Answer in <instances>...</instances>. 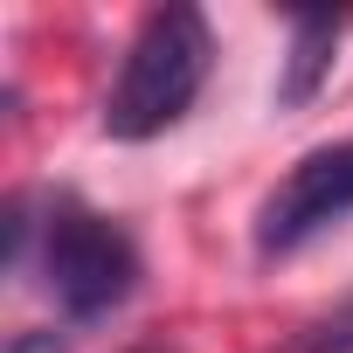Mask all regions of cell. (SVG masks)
Returning a JSON list of instances; mask_svg holds the SVG:
<instances>
[{
    "mask_svg": "<svg viewBox=\"0 0 353 353\" xmlns=\"http://www.w3.org/2000/svg\"><path fill=\"white\" fill-rule=\"evenodd\" d=\"M208 70H215V28L201 8H152L139 21V35L125 42L118 56V77L104 90V139L118 145H145L159 132H173L194 97L208 90Z\"/></svg>",
    "mask_w": 353,
    "mask_h": 353,
    "instance_id": "7a4b0ae2",
    "label": "cell"
},
{
    "mask_svg": "<svg viewBox=\"0 0 353 353\" xmlns=\"http://www.w3.org/2000/svg\"><path fill=\"white\" fill-rule=\"evenodd\" d=\"M8 270L14 277L35 270L70 325L111 319L145 277L139 243L77 194H14L8 201Z\"/></svg>",
    "mask_w": 353,
    "mask_h": 353,
    "instance_id": "6da1fadb",
    "label": "cell"
},
{
    "mask_svg": "<svg viewBox=\"0 0 353 353\" xmlns=\"http://www.w3.org/2000/svg\"><path fill=\"white\" fill-rule=\"evenodd\" d=\"M284 353H353V298H339L325 319H312Z\"/></svg>",
    "mask_w": 353,
    "mask_h": 353,
    "instance_id": "5b68a950",
    "label": "cell"
},
{
    "mask_svg": "<svg viewBox=\"0 0 353 353\" xmlns=\"http://www.w3.org/2000/svg\"><path fill=\"white\" fill-rule=\"evenodd\" d=\"M0 353H70V346H63V332H14Z\"/></svg>",
    "mask_w": 353,
    "mask_h": 353,
    "instance_id": "8992f818",
    "label": "cell"
},
{
    "mask_svg": "<svg viewBox=\"0 0 353 353\" xmlns=\"http://www.w3.org/2000/svg\"><path fill=\"white\" fill-rule=\"evenodd\" d=\"M339 35H346V21H339V14H298V21H291V42H284V70H277V104H284V111L312 104V97L332 83V63H339Z\"/></svg>",
    "mask_w": 353,
    "mask_h": 353,
    "instance_id": "277c9868",
    "label": "cell"
},
{
    "mask_svg": "<svg viewBox=\"0 0 353 353\" xmlns=\"http://www.w3.org/2000/svg\"><path fill=\"white\" fill-rule=\"evenodd\" d=\"M353 215V139H332V145H312L284 166V181L256 201V256L277 263V256H298L305 243H319L325 229H339Z\"/></svg>",
    "mask_w": 353,
    "mask_h": 353,
    "instance_id": "3957f363",
    "label": "cell"
}]
</instances>
